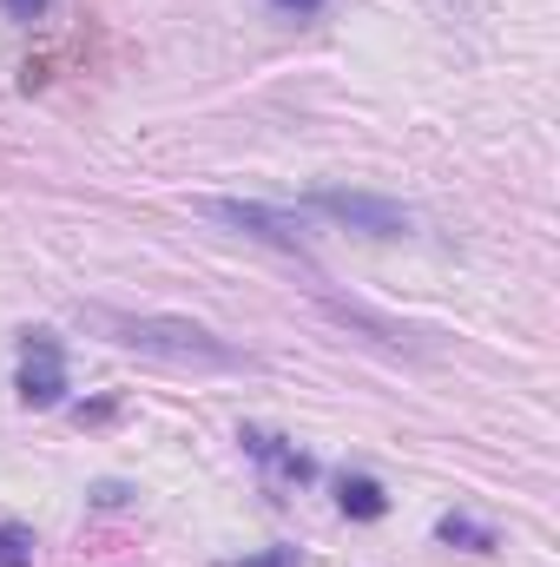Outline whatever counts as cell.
<instances>
[{"instance_id":"6da1fadb","label":"cell","mask_w":560,"mask_h":567,"mask_svg":"<svg viewBox=\"0 0 560 567\" xmlns=\"http://www.w3.org/2000/svg\"><path fill=\"white\" fill-rule=\"evenodd\" d=\"M93 330H106L113 343L145 350V357H165V363H191V370H251L245 350H231L225 337H211L205 323H185V317H126V310H86Z\"/></svg>"},{"instance_id":"9c48e42d","label":"cell","mask_w":560,"mask_h":567,"mask_svg":"<svg viewBox=\"0 0 560 567\" xmlns=\"http://www.w3.org/2000/svg\"><path fill=\"white\" fill-rule=\"evenodd\" d=\"M271 7H278L283 20H317V13H323L330 0H271Z\"/></svg>"},{"instance_id":"3957f363","label":"cell","mask_w":560,"mask_h":567,"mask_svg":"<svg viewBox=\"0 0 560 567\" xmlns=\"http://www.w3.org/2000/svg\"><path fill=\"white\" fill-rule=\"evenodd\" d=\"M20 403L27 410H53L60 396H66V350L46 337V330H27L20 337Z\"/></svg>"},{"instance_id":"8992f818","label":"cell","mask_w":560,"mask_h":567,"mask_svg":"<svg viewBox=\"0 0 560 567\" xmlns=\"http://www.w3.org/2000/svg\"><path fill=\"white\" fill-rule=\"evenodd\" d=\"M336 508H343L350 522H376V515H390V495H383L376 475H343V482H336Z\"/></svg>"},{"instance_id":"277c9868","label":"cell","mask_w":560,"mask_h":567,"mask_svg":"<svg viewBox=\"0 0 560 567\" xmlns=\"http://www.w3.org/2000/svg\"><path fill=\"white\" fill-rule=\"evenodd\" d=\"M238 442H245V455L265 468V488H278V495H283V488H303V482L317 475V462H310L290 435H278V429L245 423V429H238Z\"/></svg>"},{"instance_id":"5b68a950","label":"cell","mask_w":560,"mask_h":567,"mask_svg":"<svg viewBox=\"0 0 560 567\" xmlns=\"http://www.w3.org/2000/svg\"><path fill=\"white\" fill-rule=\"evenodd\" d=\"M205 212L225 218V225H238V231H251V238H265V245H278V251H290V258H303V218H290V212L245 205V198H211Z\"/></svg>"},{"instance_id":"52a82bcc","label":"cell","mask_w":560,"mask_h":567,"mask_svg":"<svg viewBox=\"0 0 560 567\" xmlns=\"http://www.w3.org/2000/svg\"><path fill=\"white\" fill-rule=\"evenodd\" d=\"M435 535H442L448 548H468V555H495V548H501V535H495L488 522H475V515H442Z\"/></svg>"},{"instance_id":"ba28073f","label":"cell","mask_w":560,"mask_h":567,"mask_svg":"<svg viewBox=\"0 0 560 567\" xmlns=\"http://www.w3.org/2000/svg\"><path fill=\"white\" fill-rule=\"evenodd\" d=\"M33 548H40V542H33L27 528H13V522L0 528V567H33Z\"/></svg>"},{"instance_id":"30bf717a","label":"cell","mask_w":560,"mask_h":567,"mask_svg":"<svg viewBox=\"0 0 560 567\" xmlns=\"http://www.w3.org/2000/svg\"><path fill=\"white\" fill-rule=\"evenodd\" d=\"M0 7H7V20H40L53 0H0Z\"/></svg>"},{"instance_id":"8fae6325","label":"cell","mask_w":560,"mask_h":567,"mask_svg":"<svg viewBox=\"0 0 560 567\" xmlns=\"http://www.w3.org/2000/svg\"><path fill=\"white\" fill-rule=\"evenodd\" d=\"M225 567H297V548H278V555H251V561H225Z\"/></svg>"},{"instance_id":"7a4b0ae2","label":"cell","mask_w":560,"mask_h":567,"mask_svg":"<svg viewBox=\"0 0 560 567\" xmlns=\"http://www.w3.org/2000/svg\"><path fill=\"white\" fill-rule=\"evenodd\" d=\"M310 205H317L323 218L363 231V238H409V231H416L409 205H396V198H370V192H317Z\"/></svg>"}]
</instances>
